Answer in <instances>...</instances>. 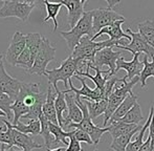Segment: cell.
<instances>
[{"mask_svg": "<svg viewBox=\"0 0 154 151\" xmlns=\"http://www.w3.org/2000/svg\"><path fill=\"white\" fill-rule=\"evenodd\" d=\"M25 36H26V47L29 49L32 58H34V60H35L39 49H40V47H41V44H42V41H43V39H44V37H43L41 34H38V33H31Z\"/></svg>", "mask_w": 154, "mask_h": 151, "instance_id": "cell-28", "label": "cell"}, {"mask_svg": "<svg viewBox=\"0 0 154 151\" xmlns=\"http://www.w3.org/2000/svg\"><path fill=\"white\" fill-rule=\"evenodd\" d=\"M125 22V20H120L114 22L113 24L106 26L104 29H102L97 34H95L92 37L91 40L94 41L97 38H99L102 35H108L110 37V40L116 41V42H121L123 41V39H127V40H131V36L129 34H125L122 29V24Z\"/></svg>", "mask_w": 154, "mask_h": 151, "instance_id": "cell-17", "label": "cell"}, {"mask_svg": "<svg viewBox=\"0 0 154 151\" xmlns=\"http://www.w3.org/2000/svg\"><path fill=\"white\" fill-rule=\"evenodd\" d=\"M26 47V36L23 35L21 32H16L11 40L10 46L5 53V60L8 64L16 66L17 60L19 56L22 54Z\"/></svg>", "mask_w": 154, "mask_h": 151, "instance_id": "cell-12", "label": "cell"}, {"mask_svg": "<svg viewBox=\"0 0 154 151\" xmlns=\"http://www.w3.org/2000/svg\"><path fill=\"white\" fill-rule=\"evenodd\" d=\"M82 100L85 102V104L87 105L88 111H89V116L92 120L97 119V116H102V114H105L106 109L108 106V100H100V101H90L87 99H83Z\"/></svg>", "mask_w": 154, "mask_h": 151, "instance_id": "cell-23", "label": "cell"}, {"mask_svg": "<svg viewBox=\"0 0 154 151\" xmlns=\"http://www.w3.org/2000/svg\"><path fill=\"white\" fill-rule=\"evenodd\" d=\"M79 60L72 58V56L70 55L67 59H65L62 62V64L59 67L54 68L51 70H46L45 76L48 79L49 84L54 86L55 90L59 89L58 82L60 81H62L65 85V88H67V86L69 85V80H71V77H73L75 72L79 70Z\"/></svg>", "mask_w": 154, "mask_h": 151, "instance_id": "cell-3", "label": "cell"}, {"mask_svg": "<svg viewBox=\"0 0 154 151\" xmlns=\"http://www.w3.org/2000/svg\"><path fill=\"white\" fill-rule=\"evenodd\" d=\"M126 33L129 34L131 36V42L126 46L123 45H116V47H118L119 49H124V51H129L132 55L135 54H142L144 53L146 56H148V58L153 59L154 58V47L151 46L144 38L142 37L140 33H135L132 31L130 27H128Z\"/></svg>", "mask_w": 154, "mask_h": 151, "instance_id": "cell-7", "label": "cell"}, {"mask_svg": "<svg viewBox=\"0 0 154 151\" xmlns=\"http://www.w3.org/2000/svg\"><path fill=\"white\" fill-rule=\"evenodd\" d=\"M11 126L14 129H17L18 131L25 134H34V135H38L41 132V122L40 120H29V122L27 124H22V123L19 122L18 124L13 125L11 123Z\"/></svg>", "mask_w": 154, "mask_h": 151, "instance_id": "cell-26", "label": "cell"}, {"mask_svg": "<svg viewBox=\"0 0 154 151\" xmlns=\"http://www.w3.org/2000/svg\"><path fill=\"white\" fill-rule=\"evenodd\" d=\"M39 120L41 122V132L40 134L42 135V137L44 139V143H45V147L47 150L49 149H56L58 148V142L56 141L55 137L51 134V130H49V121L47 120L44 116V114H41L39 116Z\"/></svg>", "mask_w": 154, "mask_h": 151, "instance_id": "cell-20", "label": "cell"}, {"mask_svg": "<svg viewBox=\"0 0 154 151\" xmlns=\"http://www.w3.org/2000/svg\"><path fill=\"white\" fill-rule=\"evenodd\" d=\"M142 127L143 126H140L138 128L134 129L133 131L127 133V134L116 137V139H112V142H111V144H110L109 148L114 151H126L127 150L128 145L131 143V139L133 137V135L135 134V133H137L138 131L142 129Z\"/></svg>", "mask_w": 154, "mask_h": 151, "instance_id": "cell-24", "label": "cell"}, {"mask_svg": "<svg viewBox=\"0 0 154 151\" xmlns=\"http://www.w3.org/2000/svg\"><path fill=\"white\" fill-rule=\"evenodd\" d=\"M140 55V54H138V53L133 55V59L129 62L126 61L123 57H121L120 59L118 60V62H116V72L121 69L126 70V72H127V76H126V77H127V79L130 80V81L133 80L135 77H137V76H140L143 68H144V63L138 60Z\"/></svg>", "mask_w": 154, "mask_h": 151, "instance_id": "cell-14", "label": "cell"}, {"mask_svg": "<svg viewBox=\"0 0 154 151\" xmlns=\"http://www.w3.org/2000/svg\"><path fill=\"white\" fill-rule=\"evenodd\" d=\"M150 150H151V137L150 135H148L147 141L143 144V146L137 151H150Z\"/></svg>", "mask_w": 154, "mask_h": 151, "instance_id": "cell-38", "label": "cell"}, {"mask_svg": "<svg viewBox=\"0 0 154 151\" xmlns=\"http://www.w3.org/2000/svg\"><path fill=\"white\" fill-rule=\"evenodd\" d=\"M66 151H83L81 146V142H79L75 137V130L73 133L69 137V145L67 146Z\"/></svg>", "mask_w": 154, "mask_h": 151, "instance_id": "cell-37", "label": "cell"}, {"mask_svg": "<svg viewBox=\"0 0 154 151\" xmlns=\"http://www.w3.org/2000/svg\"><path fill=\"white\" fill-rule=\"evenodd\" d=\"M47 151H66V148L65 147H58V148H56V149H49Z\"/></svg>", "mask_w": 154, "mask_h": 151, "instance_id": "cell-43", "label": "cell"}, {"mask_svg": "<svg viewBox=\"0 0 154 151\" xmlns=\"http://www.w3.org/2000/svg\"><path fill=\"white\" fill-rule=\"evenodd\" d=\"M43 4L45 5V8H46V12H47V16L44 18V22H46L49 19H51L54 21V24H55L54 32H56L58 26H59L57 21V16L59 14L63 4L60 3V2H51L48 0H43Z\"/></svg>", "mask_w": 154, "mask_h": 151, "instance_id": "cell-25", "label": "cell"}, {"mask_svg": "<svg viewBox=\"0 0 154 151\" xmlns=\"http://www.w3.org/2000/svg\"><path fill=\"white\" fill-rule=\"evenodd\" d=\"M2 123H3L5 126L10 127L11 134H12V140H13V145L14 146L21 148V150H23V151H32L34 149H40V148H42V145H40V144H38L36 141H34V140L32 139V137L25 134V133L20 132V131H18L17 129L13 128L8 121L2 120Z\"/></svg>", "mask_w": 154, "mask_h": 151, "instance_id": "cell-13", "label": "cell"}, {"mask_svg": "<svg viewBox=\"0 0 154 151\" xmlns=\"http://www.w3.org/2000/svg\"><path fill=\"white\" fill-rule=\"evenodd\" d=\"M65 91V90H64ZM65 99L67 102V113L66 116H64V122H63V127H68L71 123H80L83 120V112L81 108L78 105L75 101V97L70 94L69 92H65Z\"/></svg>", "mask_w": 154, "mask_h": 151, "instance_id": "cell-16", "label": "cell"}, {"mask_svg": "<svg viewBox=\"0 0 154 151\" xmlns=\"http://www.w3.org/2000/svg\"><path fill=\"white\" fill-rule=\"evenodd\" d=\"M57 92V98L55 101V105H56V110H57V116H58V122L59 125L63 128V122H64V116L63 113L64 111L67 110V102L66 99H65V91L63 90L61 91L60 89L56 90Z\"/></svg>", "mask_w": 154, "mask_h": 151, "instance_id": "cell-30", "label": "cell"}, {"mask_svg": "<svg viewBox=\"0 0 154 151\" xmlns=\"http://www.w3.org/2000/svg\"><path fill=\"white\" fill-rule=\"evenodd\" d=\"M81 1H82V2H83V4H85V3H86V2H87V1H88V0H81Z\"/></svg>", "mask_w": 154, "mask_h": 151, "instance_id": "cell-46", "label": "cell"}, {"mask_svg": "<svg viewBox=\"0 0 154 151\" xmlns=\"http://www.w3.org/2000/svg\"><path fill=\"white\" fill-rule=\"evenodd\" d=\"M91 13L93 18V31H94V34H97L102 29L113 24L116 21L125 20L124 16L108 8L92 10Z\"/></svg>", "mask_w": 154, "mask_h": 151, "instance_id": "cell-8", "label": "cell"}, {"mask_svg": "<svg viewBox=\"0 0 154 151\" xmlns=\"http://www.w3.org/2000/svg\"><path fill=\"white\" fill-rule=\"evenodd\" d=\"M137 98H138L137 94H136V96L133 94H129V96L123 101L122 104L119 106V108L116 110V112L112 114V116L109 120V124L114 123V122H119V121L122 120L124 116L127 114L128 111L137 103Z\"/></svg>", "mask_w": 154, "mask_h": 151, "instance_id": "cell-19", "label": "cell"}, {"mask_svg": "<svg viewBox=\"0 0 154 151\" xmlns=\"http://www.w3.org/2000/svg\"><path fill=\"white\" fill-rule=\"evenodd\" d=\"M138 33L142 35V37L149 43L152 47H154V21L146 20L144 22H140L137 25Z\"/></svg>", "mask_w": 154, "mask_h": 151, "instance_id": "cell-27", "label": "cell"}, {"mask_svg": "<svg viewBox=\"0 0 154 151\" xmlns=\"http://www.w3.org/2000/svg\"><path fill=\"white\" fill-rule=\"evenodd\" d=\"M0 118H6V114L4 113L1 109H0Z\"/></svg>", "mask_w": 154, "mask_h": 151, "instance_id": "cell-44", "label": "cell"}, {"mask_svg": "<svg viewBox=\"0 0 154 151\" xmlns=\"http://www.w3.org/2000/svg\"><path fill=\"white\" fill-rule=\"evenodd\" d=\"M153 113H154V107L151 106L150 113H149V116L147 118L146 123H145V125L142 127V129H140V130L136 133V134H137V135H136V139L134 140V141H132L131 143L128 145L127 150H126V151H137L143 146V144H144L145 132H146L147 129H149V126H150V123H151V120H152Z\"/></svg>", "mask_w": 154, "mask_h": 151, "instance_id": "cell-22", "label": "cell"}, {"mask_svg": "<svg viewBox=\"0 0 154 151\" xmlns=\"http://www.w3.org/2000/svg\"><path fill=\"white\" fill-rule=\"evenodd\" d=\"M116 45H123L126 46L128 45V42H116V41L112 40H105V41H100V42H94L92 41L89 37H84L82 38V40L80 41L79 44L75 46V48L73 49V51L71 53V56L75 59L79 60V70L81 72V69L83 67H86V64L88 62H94L95 55L97 54V51H101L106 47H116Z\"/></svg>", "mask_w": 154, "mask_h": 151, "instance_id": "cell-1", "label": "cell"}, {"mask_svg": "<svg viewBox=\"0 0 154 151\" xmlns=\"http://www.w3.org/2000/svg\"><path fill=\"white\" fill-rule=\"evenodd\" d=\"M121 55H122V49L114 51L113 47H106L97 51L92 65L99 67L100 69L103 66H108L110 75H116V62L120 59Z\"/></svg>", "mask_w": 154, "mask_h": 151, "instance_id": "cell-10", "label": "cell"}, {"mask_svg": "<svg viewBox=\"0 0 154 151\" xmlns=\"http://www.w3.org/2000/svg\"><path fill=\"white\" fill-rule=\"evenodd\" d=\"M60 3L67 8V21L70 29L75 26L82 18L84 12V4L81 0H60Z\"/></svg>", "mask_w": 154, "mask_h": 151, "instance_id": "cell-15", "label": "cell"}, {"mask_svg": "<svg viewBox=\"0 0 154 151\" xmlns=\"http://www.w3.org/2000/svg\"><path fill=\"white\" fill-rule=\"evenodd\" d=\"M109 134L112 139H116V137H122V135H125L127 133L133 131L134 129L138 128V125L136 124H128V123L122 122V121H119V122H114L111 123L109 125Z\"/></svg>", "mask_w": 154, "mask_h": 151, "instance_id": "cell-21", "label": "cell"}, {"mask_svg": "<svg viewBox=\"0 0 154 151\" xmlns=\"http://www.w3.org/2000/svg\"><path fill=\"white\" fill-rule=\"evenodd\" d=\"M23 85H24V82L11 77L8 74L2 61L0 64V91L6 94L15 102Z\"/></svg>", "mask_w": 154, "mask_h": 151, "instance_id": "cell-9", "label": "cell"}, {"mask_svg": "<svg viewBox=\"0 0 154 151\" xmlns=\"http://www.w3.org/2000/svg\"><path fill=\"white\" fill-rule=\"evenodd\" d=\"M49 130H51V134L55 137L56 141L58 142V144H63L65 146L69 145V142H67V139H69L71 134L73 133V131H66L63 130V128L60 125L58 124H54V123L49 122Z\"/></svg>", "mask_w": 154, "mask_h": 151, "instance_id": "cell-29", "label": "cell"}, {"mask_svg": "<svg viewBox=\"0 0 154 151\" xmlns=\"http://www.w3.org/2000/svg\"><path fill=\"white\" fill-rule=\"evenodd\" d=\"M0 143L3 144V145H8V149L14 147L10 127L8 126L0 127Z\"/></svg>", "mask_w": 154, "mask_h": 151, "instance_id": "cell-35", "label": "cell"}, {"mask_svg": "<svg viewBox=\"0 0 154 151\" xmlns=\"http://www.w3.org/2000/svg\"><path fill=\"white\" fill-rule=\"evenodd\" d=\"M144 119L145 118L142 112V107H140V105L138 104V103H136L121 121L125 123H128V124L138 125L142 121H144Z\"/></svg>", "mask_w": 154, "mask_h": 151, "instance_id": "cell-31", "label": "cell"}, {"mask_svg": "<svg viewBox=\"0 0 154 151\" xmlns=\"http://www.w3.org/2000/svg\"><path fill=\"white\" fill-rule=\"evenodd\" d=\"M149 135L151 137V143L154 144V113L152 116V120H151L150 126H149Z\"/></svg>", "mask_w": 154, "mask_h": 151, "instance_id": "cell-39", "label": "cell"}, {"mask_svg": "<svg viewBox=\"0 0 154 151\" xmlns=\"http://www.w3.org/2000/svg\"><path fill=\"white\" fill-rule=\"evenodd\" d=\"M105 1L107 2V4H108V8H111L112 10L116 5L120 4L122 0H105Z\"/></svg>", "mask_w": 154, "mask_h": 151, "instance_id": "cell-40", "label": "cell"}, {"mask_svg": "<svg viewBox=\"0 0 154 151\" xmlns=\"http://www.w3.org/2000/svg\"><path fill=\"white\" fill-rule=\"evenodd\" d=\"M75 137L79 142H84V143L88 144V145H92L93 144V141L90 137V135L86 131L81 130V129H75Z\"/></svg>", "mask_w": 154, "mask_h": 151, "instance_id": "cell-36", "label": "cell"}, {"mask_svg": "<svg viewBox=\"0 0 154 151\" xmlns=\"http://www.w3.org/2000/svg\"><path fill=\"white\" fill-rule=\"evenodd\" d=\"M94 35L95 34L94 31H93V18L91 11L84 13L82 18L79 20V22L70 31L60 32V36L66 41L67 47L71 53L75 48V46L80 43L82 38L87 36L90 39H92Z\"/></svg>", "mask_w": 154, "mask_h": 151, "instance_id": "cell-2", "label": "cell"}, {"mask_svg": "<svg viewBox=\"0 0 154 151\" xmlns=\"http://www.w3.org/2000/svg\"><path fill=\"white\" fill-rule=\"evenodd\" d=\"M95 151H99V150H95Z\"/></svg>", "mask_w": 154, "mask_h": 151, "instance_id": "cell-47", "label": "cell"}, {"mask_svg": "<svg viewBox=\"0 0 154 151\" xmlns=\"http://www.w3.org/2000/svg\"><path fill=\"white\" fill-rule=\"evenodd\" d=\"M35 6V4L23 0H5L0 8V18L15 17L21 21H26Z\"/></svg>", "mask_w": 154, "mask_h": 151, "instance_id": "cell-5", "label": "cell"}, {"mask_svg": "<svg viewBox=\"0 0 154 151\" xmlns=\"http://www.w3.org/2000/svg\"><path fill=\"white\" fill-rule=\"evenodd\" d=\"M51 86L53 85H49L48 89H47V98L42 107V112L49 122L59 125L58 116H57V110H56V105H55V101L56 98H57V92L53 91V87Z\"/></svg>", "mask_w": 154, "mask_h": 151, "instance_id": "cell-18", "label": "cell"}, {"mask_svg": "<svg viewBox=\"0 0 154 151\" xmlns=\"http://www.w3.org/2000/svg\"><path fill=\"white\" fill-rule=\"evenodd\" d=\"M34 62H35V60H34V58H32L31 51H29V49L27 48V47H25L24 51H22V54L19 56L18 60H17L16 66H18V67H23L24 69H26L27 72H29L32 67V65H34Z\"/></svg>", "mask_w": 154, "mask_h": 151, "instance_id": "cell-33", "label": "cell"}, {"mask_svg": "<svg viewBox=\"0 0 154 151\" xmlns=\"http://www.w3.org/2000/svg\"><path fill=\"white\" fill-rule=\"evenodd\" d=\"M73 77L75 78L77 80H79L80 82L82 83V88L78 89L73 86L71 80H69L68 84L70 89H65V92H75V99H87V100L90 101H100V100H104L103 99V94H102V90L99 89L97 87H95L94 89H91L90 87H88L87 84H86L85 79L86 78L84 77H80L78 75H75Z\"/></svg>", "mask_w": 154, "mask_h": 151, "instance_id": "cell-11", "label": "cell"}, {"mask_svg": "<svg viewBox=\"0 0 154 151\" xmlns=\"http://www.w3.org/2000/svg\"><path fill=\"white\" fill-rule=\"evenodd\" d=\"M75 101L81 108L82 112H83V120L80 123H71V124L68 125V128L81 129V130L86 131L90 135V137L93 141V144L97 145L104 133L109 131V127H100L97 125L93 124L92 119L90 118L89 111H88L87 105L85 104V102L82 99H75Z\"/></svg>", "mask_w": 154, "mask_h": 151, "instance_id": "cell-4", "label": "cell"}, {"mask_svg": "<svg viewBox=\"0 0 154 151\" xmlns=\"http://www.w3.org/2000/svg\"><path fill=\"white\" fill-rule=\"evenodd\" d=\"M0 151H23V150H16L15 148H8V149H5L4 148V145L3 144H1V147H0Z\"/></svg>", "mask_w": 154, "mask_h": 151, "instance_id": "cell-41", "label": "cell"}, {"mask_svg": "<svg viewBox=\"0 0 154 151\" xmlns=\"http://www.w3.org/2000/svg\"><path fill=\"white\" fill-rule=\"evenodd\" d=\"M1 1L3 2V1H5V0H1ZM23 1L27 2V3H31V4H35V5H36V4L39 2V0H23Z\"/></svg>", "mask_w": 154, "mask_h": 151, "instance_id": "cell-42", "label": "cell"}, {"mask_svg": "<svg viewBox=\"0 0 154 151\" xmlns=\"http://www.w3.org/2000/svg\"><path fill=\"white\" fill-rule=\"evenodd\" d=\"M14 101L10 98L6 94L0 91V109L6 114V119L8 120H12V118H14V114H12V109L11 106L13 105Z\"/></svg>", "mask_w": 154, "mask_h": 151, "instance_id": "cell-34", "label": "cell"}, {"mask_svg": "<svg viewBox=\"0 0 154 151\" xmlns=\"http://www.w3.org/2000/svg\"><path fill=\"white\" fill-rule=\"evenodd\" d=\"M56 57V48L51 46V42L46 38L43 39L41 47L35 59L34 65L29 70V74L36 76H45L46 67L51 62L55 61Z\"/></svg>", "mask_w": 154, "mask_h": 151, "instance_id": "cell-6", "label": "cell"}, {"mask_svg": "<svg viewBox=\"0 0 154 151\" xmlns=\"http://www.w3.org/2000/svg\"><path fill=\"white\" fill-rule=\"evenodd\" d=\"M2 59H3V57H2V55L0 54V64H1V62H2V61H3Z\"/></svg>", "mask_w": 154, "mask_h": 151, "instance_id": "cell-45", "label": "cell"}, {"mask_svg": "<svg viewBox=\"0 0 154 151\" xmlns=\"http://www.w3.org/2000/svg\"><path fill=\"white\" fill-rule=\"evenodd\" d=\"M143 63H144V68H143L142 72L140 75V81L142 88H144L146 87L147 79L148 78H154V58L152 59V62H149L148 56L145 55Z\"/></svg>", "mask_w": 154, "mask_h": 151, "instance_id": "cell-32", "label": "cell"}]
</instances>
